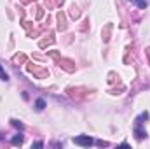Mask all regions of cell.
I'll use <instances>...</instances> for the list:
<instances>
[{
  "mask_svg": "<svg viewBox=\"0 0 150 149\" xmlns=\"http://www.w3.org/2000/svg\"><path fill=\"white\" fill-rule=\"evenodd\" d=\"M74 144L77 146H84V148H89L94 144V140L89 137V135H79V137H74Z\"/></svg>",
  "mask_w": 150,
  "mask_h": 149,
  "instance_id": "1",
  "label": "cell"
},
{
  "mask_svg": "<svg viewBox=\"0 0 150 149\" xmlns=\"http://www.w3.org/2000/svg\"><path fill=\"white\" fill-rule=\"evenodd\" d=\"M11 144H12V146H21V144H23V135H21V133L14 135L12 140H11Z\"/></svg>",
  "mask_w": 150,
  "mask_h": 149,
  "instance_id": "2",
  "label": "cell"
},
{
  "mask_svg": "<svg viewBox=\"0 0 150 149\" xmlns=\"http://www.w3.org/2000/svg\"><path fill=\"white\" fill-rule=\"evenodd\" d=\"M35 109L37 111H44L45 109V100L44 98H38L37 102H35Z\"/></svg>",
  "mask_w": 150,
  "mask_h": 149,
  "instance_id": "3",
  "label": "cell"
},
{
  "mask_svg": "<svg viewBox=\"0 0 150 149\" xmlns=\"http://www.w3.org/2000/svg\"><path fill=\"white\" fill-rule=\"evenodd\" d=\"M0 79H2V81H9V75H7V72L2 69V65H0Z\"/></svg>",
  "mask_w": 150,
  "mask_h": 149,
  "instance_id": "4",
  "label": "cell"
},
{
  "mask_svg": "<svg viewBox=\"0 0 150 149\" xmlns=\"http://www.w3.org/2000/svg\"><path fill=\"white\" fill-rule=\"evenodd\" d=\"M136 5H138L140 9H145V7H147V0H136Z\"/></svg>",
  "mask_w": 150,
  "mask_h": 149,
  "instance_id": "5",
  "label": "cell"
},
{
  "mask_svg": "<svg viewBox=\"0 0 150 149\" xmlns=\"http://www.w3.org/2000/svg\"><path fill=\"white\" fill-rule=\"evenodd\" d=\"M12 125L16 126V128H19V130H23L25 126H23V123H19V121H16V119H12Z\"/></svg>",
  "mask_w": 150,
  "mask_h": 149,
  "instance_id": "6",
  "label": "cell"
},
{
  "mask_svg": "<svg viewBox=\"0 0 150 149\" xmlns=\"http://www.w3.org/2000/svg\"><path fill=\"white\" fill-rule=\"evenodd\" d=\"M42 146H44V142H33L32 144V148H42Z\"/></svg>",
  "mask_w": 150,
  "mask_h": 149,
  "instance_id": "7",
  "label": "cell"
}]
</instances>
